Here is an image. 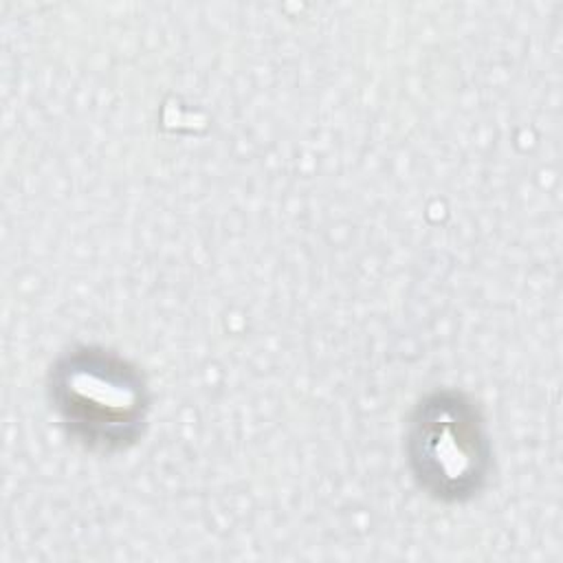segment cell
Listing matches in <instances>:
<instances>
[{"mask_svg":"<svg viewBox=\"0 0 563 563\" xmlns=\"http://www.w3.org/2000/svg\"><path fill=\"white\" fill-rule=\"evenodd\" d=\"M48 400L64 431L97 455L132 449L145 433L152 407L143 372L101 345H75L55 358Z\"/></svg>","mask_w":563,"mask_h":563,"instance_id":"obj_1","label":"cell"},{"mask_svg":"<svg viewBox=\"0 0 563 563\" xmlns=\"http://www.w3.org/2000/svg\"><path fill=\"white\" fill-rule=\"evenodd\" d=\"M405 451L416 484L442 504L471 501L493 473L484 418L460 389H435L413 407Z\"/></svg>","mask_w":563,"mask_h":563,"instance_id":"obj_2","label":"cell"}]
</instances>
